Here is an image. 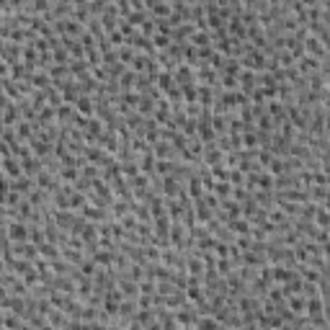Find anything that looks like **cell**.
<instances>
[{
    "label": "cell",
    "mask_w": 330,
    "mask_h": 330,
    "mask_svg": "<svg viewBox=\"0 0 330 330\" xmlns=\"http://www.w3.org/2000/svg\"><path fill=\"white\" fill-rule=\"evenodd\" d=\"M312 186H325L327 189V173L325 171H312Z\"/></svg>",
    "instance_id": "cell-16"
},
{
    "label": "cell",
    "mask_w": 330,
    "mask_h": 330,
    "mask_svg": "<svg viewBox=\"0 0 330 330\" xmlns=\"http://www.w3.org/2000/svg\"><path fill=\"white\" fill-rule=\"evenodd\" d=\"M286 307L294 312V315H304V307H307V299L302 294H291L286 297Z\"/></svg>",
    "instance_id": "cell-8"
},
{
    "label": "cell",
    "mask_w": 330,
    "mask_h": 330,
    "mask_svg": "<svg viewBox=\"0 0 330 330\" xmlns=\"http://www.w3.org/2000/svg\"><path fill=\"white\" fill-rule=\"evenodd\" d=\"M60 178H62V181H72V184H75V181L80 178V171H78V168H62V171H60Z\"/></svg>",
    "instance_id": "cell-14"
},
{
    "label": "cell",
    "mask_w": 330,
    "mask_h": 330,
    "mask_svg": "<svg viewBox=\"0 0 330 330\" xmlns=\"http://www.w3.org/2000/svg\"><path fill=\"white\" fill-rule=\"evenodd\" d=\"M134 83H137V72H132L129 67L119 75V85H121V90H134Z\"/></svg>",
    "instance_id": "cell-9"
},
{
    "label": "cell",
    "mask_w": 330,
    "mask_h": 330,
    "mask_svg": "<svg viewBox=\"0 0 330 330\" xmlns=\"http://www.w3.org/2000/svg\"><path fill=\"white\" fill-rule=\"evenodd\" d=\"M235 237H250V222L245 219V217H237V219H230L227 225H225Z\"/></svg>",
    "instance_id": "cell-2"
},
{
    "label": "cell",
    "mask_w": 330,
    "mask_h": 330,
    "mask_svg": "<svg viewBox=\"0 0 330 330\" xmlns=\"http://www.w3.org/2000/svg\"><path fill=\"white\" fill-rule=\"evenodd\" d=\"M212 194H214L217 199H230V196H232V186H230V181H217V184H214V189H212Z\"/></svg>",
    "instance_id": "cell-10"
},
{
    "label": "cell",
    "mask_w": 330,
    "mask_h": 330,
    "mask_svg": "<svg viewBox=\"0 0 330 330\" xmlns=\"http://www.w3.org/2000/svg\"><path fill=\"white\" fill-rule=\"evenodd\" d=\"M227 181H230V186H245V173L237 171V168H230L227 171Z\"/></svg>",
    "instance_id": "cell-12"
},
{
    "label": "cell",
    "mask_w": 330,
    "mask_h": 330,
    "mask_svg": "<svg viewBox=\"0 0 330 330\" xmlns=\"http://www.w3.org/2000/svg\"><path fill=\"white\" fill-rule=\"evenodd\" d=\"M152 111H155V101H150L147 96H139L137 114H139V116H152Z\"/></svg>",
    "instance_id": "cell-11"
},
{
    "label": "cell",
    "mask_w": 330,
    "mask_h": 330,
    "mask_svg": "<svg viewBox=\"0 0 330 330\" xmlns=\"http://www.w3.org/2000/svg\"><path fill=\"white\" fill-rule=\"evenodd\" d=\"M0 171H3L6 176H11L13 181H16L19 176H24V173H21V160H19V157H3V162H0Z\"/></svg>",
    "instance_id": "cell-4"
},
{
    "label": "cell",
    "mask_w": 330,
    "mask_h": 330,
    "mask_svg": "<svg viewBox=\"0 0 330 330\" xmlns=\"http://www.w3.org/2000/svg\"><path fill=\"white\" fill-rule=\"evenodd\" d=\"M75 114H80V116H85V119H90L93 114H96V103H93V96H80L75 103Z\"/></svg>",
    "instance_id": "cell-3"
},
{
    "label": "cell",
    "mask_w": 330,
    "mask_h": 330,
    "mask_svg": "<svg viewBox=\"0 0 330 330\" xmlns=\"http://www.w3.org/2000/svg\"><path fill=\"white\" fill-rule=\"evenodd\" d=\"M150 62H152V60H150L147 54L137 52V54H134V60L129 62V70H132V72H137V75H142V72L147 70V65H150Z\"/></svg>",
    "instance_id": "cell-7"
},
{
    "label": "cell",
    "mask_w": 330,
    "mask_h": 330,
    "mask_svg": "<svg viewBox=\"0 0 330 330\" xmlns=\"http://www.w3.org/2000/svg\"><path fill=\"white\" fill-rule=\"evenodd\" d=\"M294 273H297L294 268H289V266L279 263V266H273V268H271V281H276V284H286Z\"/></svg>",
    "instance_id": "cell-5"
},
{
    "label": "cell",
    "mask_w": 330,
    "mask_h": 330,
    "mask_svg": "<svg viewBox=\"0 0 330 330\" xmlns=\"http://www.w3.org/2000/svg\"><path fill=\"white\" fill-rule=\"evenodd\" d=\"M3 327H8V330H19V327H21L19 315H3Z\"/></svg>",
    "instance_id": "cell-15"
},
{
    "label": "cell",
    "mask_w": 330,
    "mask_h": 330,
    "mask_svg": "<svg viewBox=\"0 0 330 330\" xmlns=\"http://www.w3.org/2000/svg\"><path fill=\"white\" fill-rule=\"evenodd\" d=\"M39 255H42L44 261H57V258H62V255H60V245L47 243V240L39 245Z\"/></svg>",
    "instance_id": "cell-6"
},
{
    "label": "cell",
    "mask_w": 330,
    "mask_h": 330,
    "mask_svg": "<svg viewBox=\"0 0 330 330\" xmlns=\"http://www.w3.org/2000/svg\"><path fill=\"white\" fill-rule=\"evenodd\" d=\"M155 284H157L155 279H147V281L142 279V281L137 284V286H139V294H142V297H152V294H155Z\"/></svg>",
    "instance_id": "cell-13"
},
{
    "label": "cell",
    "mask_w": 330,
    "mask_h": 330,
    "mask_svg": "<svg viewBox=\"0 0 330 330\" xmlns=\"http://www.w3.org/2000/svg\"><path fill=\"white\" fill-rule=\"evenodd\" d=\"M6 235H8V240H13V243H24V240H29V222H24V219H13V222H8Z\"/></svg>",
    "instance_id": "cell-1"
}]
</instances>
